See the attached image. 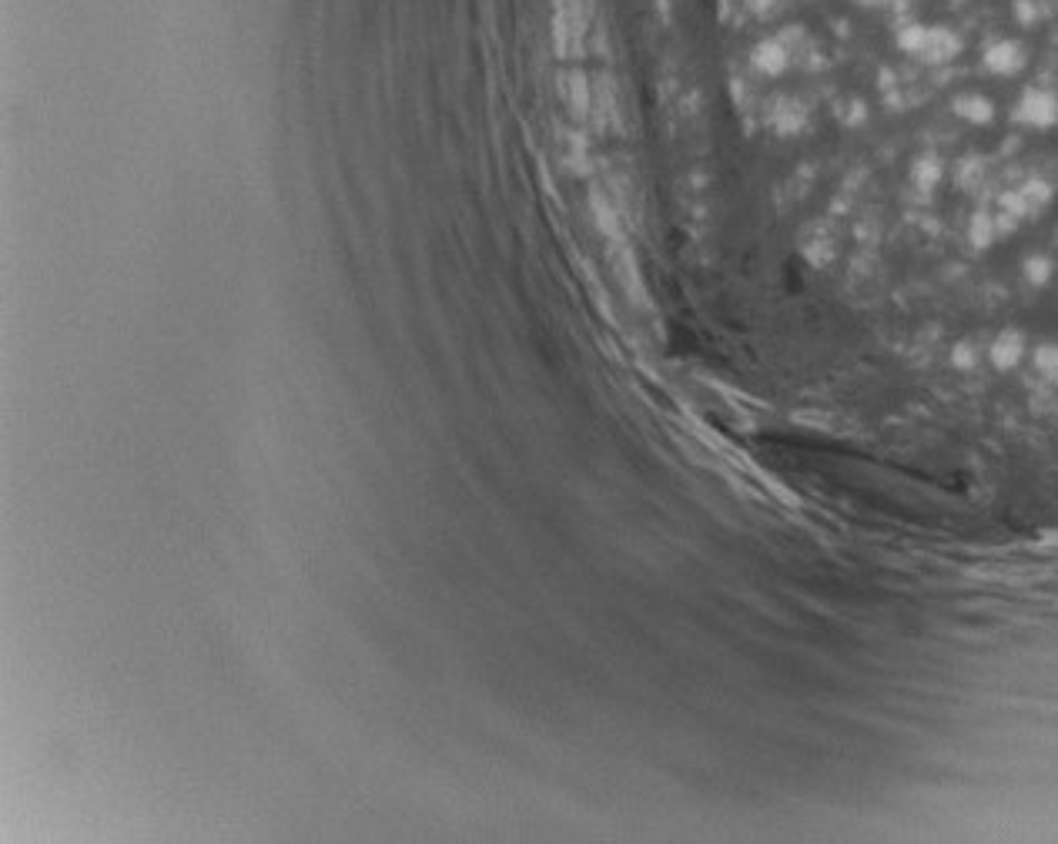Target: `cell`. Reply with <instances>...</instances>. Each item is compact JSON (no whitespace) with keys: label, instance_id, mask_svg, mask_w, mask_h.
<instances>
[{"label":"cell","instance_id":"obj_3","mask_svg":"<svg viewBox=\"0 0 1058 844\" xmlns=\"http://www.w3.org/2000/svg\"><path fill=\"white\" fill-rule=\"evenodd\" d=\"M1022 352H1025V335L1018 329H1005V332H998V339L992 342L988 356H992L995 369H1012L1022 362Z\"/></svg>","mask_w":1058,"mask_h":844},{"label":"cell","instance_id":"obj_2","mask_svg":"<svg viewBox=\"0 0 1058 844\" xmlns=\"http://www.w3.org/2000/svg\"><path fill=\"white\" fill-rule=\"evenodd\" d=\"M981 61H985L988 71L998 74V78H1012V74H1018L1028 64V54H1025V47L1018 41L1005 37V41L988 44L985 54H981Z\"/></svg>","mask_w":1058,"mask_h":844},{"label":"cell","instance_id":"obj_4","mask_svg":"<svg viewBox=\"0 0 1058 844\" xmlns=\"http://www.w3.org/2000/svg\"><path fill=\"white\" fill-rule=\"evenodd\" d=\"M955 114L971 124H988L995 118V104L985 94H961V98H955Z\"/></svg>","mask_w":1058,"mask_h":844},{"label":"cell","instance_id":"obj_1","mask_svg":"<svg viewBox=\"0 0 1058 844\" xmlns=\"http://www.w3.org/2000/svg\"><path fill=\"white\" fill-rule=\"evenodd\" d=\"M1012 118L1025 128H1052L1058 121V101L1052 91L1045 88H1025L1022 98L1015 101Z\"/></svg>","mask_w":1058,"mask_h":844}]
</instances>
